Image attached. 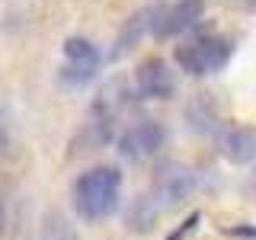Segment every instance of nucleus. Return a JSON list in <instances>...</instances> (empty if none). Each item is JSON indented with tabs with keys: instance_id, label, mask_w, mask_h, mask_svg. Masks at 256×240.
<instances>
[{
	"instance_id": "10",
	"label": "nucleus",
	"mask_w": 256,
	"mask_h": 240,
	"mask_svg": "<svg viewBox=\"0 0 256 240\" xmlns=\"http://www.w3.org/2000/svg\"><path fill=\"white\" fill-rule=\"evenodd\" d=\"M4 224H6V212H4V202H0V230H4Z\"/></svg>"
},
{
	"instance_id": "5",
	"label": "nucleus",
	"mask_w": 256,
	"mask_h": 240,
	"mask_svg": "<svg viewBox=\"0 0 256 240\" xmlns=\"http://www.w3.org/2000/svg\"><path fill=\"white\" fill-rule=\"evenodd\" d=\"M138 93L154 96V100H166L173 93V70L160 58H148L138 64Z\"/></svg>"
},
{
	"instance_id": "3",
	"label": "nucleus",
	"mask_w": 256,
	"mask_h": 240,
	"mask_svg": "<svg viewBox=\"0 0 256 240\" xmlns=\"http://www.w3.org/2000/svg\"><path fill=\"white\" fill-rule=\"evenodd\" d=\"M96 68H100L96 45L86 42V38H68V45H64V80L84 84L96 74Z\"/></svg>"
},
{
	"instance_id": "1",
	"label": "nucleus",
	"mask_w": 256,
	"mask_h": 240,
	"mask_svg": "<svg viewBox=\"0 0 256 240\" xmlns=\"http://www.w3.org/2000/svg\"><path fill=\"white\" fill-rule=\"evenodd\" d=\"M122 198V173L116 166H93L74 182V208L84 221H106Z\"/></svg>"
},
{
	"instance_id": "6",
	"label": "nucleus",
	"mask_w": 256,
	"mask_h": 240,
	"mask_svg": "<svg viewBox=\"0 0 256 240\" xmlns=\"http://www.w3.org/2000/svg\"><path fill=\"white\" fill-rule=\"evenodd\" d=\"M205 13V0H180L176 6L160 13L157 22V36H180V32L192 29Z\"/></svg>"
},
{
	"instance_id": "7",
	"label": "nucleus",
	"mask_w": 256,
	"mask_h": 240,
	"mask_svg": "<svg viewBox=\"0 0 256 240\" xmlns=\"http://www.w3.org/2000/svg\"><path fill=\"white\" fill-rule=\"evenodd\" d=\"M196 189V176L182 166H173V170H164L154 186V198H160L164 205H173V202H182L189 192Z\"/></svg>"
},
{
	"instance_id": "8",
	"label": "nucleus",
	"mask_w": 256,
	"mask_h": 240,
	"mask_svg": "<svg viewBox=\"0 0 256 240\" xmlns=\"http://www.w3.org/2000/svg\"><path fill=\"white\" fill-rule=\"evenodd\" d=\"M253 148H256L253 132L244 128V125H230L228 132H221V138H218V150L230 160V164H250Z\"/></svg>"
},
{
	"instance_id": "4",
	"label": "nucleus",
	"mask_w": 256,
	"mask_h": 240,
	"mask_svg": "<svg viewBox=\"0 0 256 240\" xmlns=\"http://www.w3.org/2000/svg\"><path fill=\"white\" fill-rule=\"evenodd\" d=\"M164 144V128L157 122H138L132 125L128 132H122V138H118V150H122V157L128 160H144L150 154H157V148Z\"/></svg>"
},
{
	"instance_id": "2",
	"label": "nucleus",
	"mask_w": 256,
	"mask_h": 240,
	"mask_svg": "<svg viewBox=\"0 0 256 240\" xmlns=\"http://www.w3.org/2000/svg\"><path fill=\"white\" fill-rule=\"evenodd\" d=\"M230 54H234V42L230 38L198 36V38H192V42L176 48V64H180V70H186L192 77H205V74L221 70L230 61Z\"/></svg>"
},
{
	"instance_id": "9",
	"label": "nucleus",
	"mask_w": 256,
	"mask_h": 240,
	"mask_svg": "<svg viewBox=\"0 0 256 240\" xmlns=\"http://www.w3.org/2000/svg\"><path fill=\"white\" fill-rule=\"evenodd\" d=\"M38 240H80L74 234V228H70L64 218H58V214H52V218L45 221V228H42V237Z\"/></svg>"
}]
</instances>
